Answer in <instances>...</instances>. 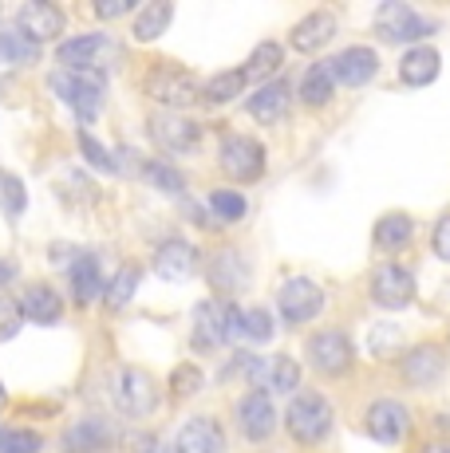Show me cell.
<instances>
[{"label": "cell", "instance_id": "obj_48", "mask_svg": "<svg viewBox=\"0 0 450 453\" xmlns=\"http://www.w3.org/2000/svg\"><path fill=\"white\" fill-rule=\"evenodd\" d=\"M8 406V390H4V382H0V411Z\"/></svg>", "mask_w": 450, "mask_h": 453}, {"label": "cell", "instance_id": "obj_18", "mask_svg": "<svg viewBox=\"0 0 450 453\" xmlns=\"http://www.w3.org/2000/svg\"><path fill=\"white\" fill-rule=\"evenodd\" d=\"M178 453H225V434L213 418H190L178 430Z\"/></svg>", "mask_w": 450, "mask_h": 453}, {"label": "cell", "instance_id": "obj_40", "mask_svg": "<svg viewBox=\"0 0 450 453\" xmlns=\"http://www.w3.org/2000/svg\"><path fill=\"white\" fill-rule=\"evenodd\" d=\"M24 324V311H20V300H12L8 292H0V339H12Z\"/></svg>", "mask_w": 450, "mask_h": 453}, {"label": "cell", "instance_id": "obj_46", "mask_svg": "<svg viewBox=\"0 0 450 453\" xmlns=\"http://www.w3.org/2000/svg\"><path fill=\"white\" fill-rule=\"evenodd\" d=\"M16 280V265L12 260H0V288H4V284H12Z\"/></svg>", "mask_w": 450, "mask_h": 453}, {"label": "cell", "instance_id": "obj_17", "mask_svg": "<svg viewBox=\"0 0 450 453\" xmlns=\"http://www.w3.org/2000/svg\"><path fill=\"white\" fill-rule=\"evenodd\" d=\"M376 72H379V56L371 48H363V43H356V48H348V51H340V56L332 59V75L340 83H348V87L371 83V80H376Z\"/></svg>", "mask_w": 450, "mask_h": 453}, {"label": "cell", "instance_id": "obj_20", "mask_svg": "<svg viewBox=\"0 0 450 453\" xmlns=\"http://www.w3.org/2000/svg\"><path fill=\"white\" fill-rule=\"evenodd\" d=\"M210 284L218 292L237 296L241 288H249V260L241 257L237 249H221L218 257L210 260Z\"/></svg>", "mask_w": 450, "mask_h": 453}, {"label": "cell", "instance_id": "obj_22", "mask_svg": "<svg viewBox=\"0 0 450 453\" xmlns=\"http://www.w3.org/2000/svg\"><path fill=\"white\" fill-rule=\"evenodd\" d=\"M111 438L115 434H111V426L103 418H83L64 434V453H99L111 446Z\"/></svg>", "mask_w": 450, "mask_h": 453}, {"label": "cell", "instance_id": "obj_27", "mask_svg": "<svg viewBox=\"0 0 450 453\" xmlns=\"http://www.w3.org/2000/svg\"><path fill=\"white\" fill-rule=\"evenodd\" d=\"M103 276H99V260L95 257H75L72 265V296L75 303H91L95 296H103Z\"/></svg>", "mask_w": 450, "mask_h": 453}, {"label": "cell", "instance_id": "obj_34", "mask_svg": "<svg viewBox=\"0 0 450 453\" xmlns=\"http://www.w3.org/2000/svg\"><path fill=\"white\" fill-rule=\"evenodd\" d=\"M241 87H245V75L241 72H218L213 80L202 83V99L206 103H229L241 95Z\"/></svg>", "mask_w": 450, "mask_h": 453}, {"label": "cell", "instance_id": "obj_41", "mask_svg": "<svg viewBox=\"0 0 450 453\" xmlns=\"http://www.w3.org/2000/svg\"><path fill=\"white\" fill-rule=\"evenodd\" d=\"M400 327L395 324H379L376 331H371V339H368V347H371V355H376V359H387V355H395L400 351Z\"/></svg>", "mask_w": 450, "mask_h": 453}, {"label": "cell", "instance_id": "obj_35", "mask_svg": "<svg viewBox=\"0 0 450 453\" xmlns=\"http://www.w3.org/2000/svg\"><path fill=\"white\" fill-rule=\"evenodd\" d=\"M210 209L218 221H241V217H245V197H241L237 189H213Z\"/></svg>", "mask_w": 450, "mask_h": 453}, {"label": "cell", "instance_id": "obj_42", "mask_svg": "<svg viewBox=\"0 0 450 453\" xmlns=\"http://www.w3.org/2000/svg\"><path fill=\"white\" fill-rule=\"evenodd\" d=\"M80 150H83V158H88V162L95 165V170H103V173H115V170H119V162L111 158V154L103 150L99 142H95L88 130H80Z\"/></svg>", "mask_w": 450, "mask_h": 453}, {"label": "cell", "instance_id": "obj_36", "mask_svg": "<svg viewBox=\"0 0 450 453\" xmlns=\"http://www.w3.org/2000/svg\"><path fill=\"white\" fill-rule=\"evenodd\" d=\"M0 205H4L8 217H20L24 205H28V189L20 186L16 173H0Z\"/></svg>", "mask_w": 450, "mask_h": 453}, {"label": "cell", "instance_id": "obj_16", "mask_svg": "<svg viewBox=\"0 0 450 453\" xmlns=\"http://www.w3.org/2000/svg\"><path fill=\"white\" fill-rule=\"evenodd\" d=\"M154 273L162 276V280H190V276L198 273V249L190 245V241H162L159 252H154Z\"/></svg>", "mask_w": 450, "mask_h": 453}, {"label": "cell", "instance_id": "obj_11", "mask_svg": "<svg viewBox=\"0 0 450 453\" xmlns=\"http://www.w3.org/2000/svg\"><path fill=\"white\" fill-rule=\"evenodd\" d=\"M111 51H115L111 40L99 36V32H91V36H75V40L59 43V64H64V72H95L99 75V67H107Z\"/></svg>", "mask_w": 450, "mask_h": 453}, {"label": "cell", "instance_id": "obj_47", "mask_svg": "<svg viewBox=\"0 0 450 453\" xmlns=\"http://www.w3.org/2000/svg\"><path fill=\"white\" fill-rule=\"evenodd\" d=\"M423 453H450L446 441H431V446H423Z\"/></svg>", "mask_w": 450, "mask_h": 453}, {"label": "cell", "instance_id": "obj_45", "mask_svg": "<svg viewBox=\"0 0 450 453\" xmlns=\"http://www.w3.org/2000/svg\"><path fill=\"white\" fill-rule=\"evenodd\" d=\"M131 0H99V4H95V16H99V20H115V16H127L131 12Z\"/></svg>", "mask_w": 450, "mask_h": 453}, {"label": "cell", "instance_id": "obj_7", "mask_svg": "<svg viewBox=\"0 0 450 453\" xmlns=\"http://www.w3.org/2000/svg\"><path fill=\"white\" fill-rule=\"evenodd\" d=\"M308 359H313V367L320 374L336 379V374H344V371L352 367V359H356V347H352V339L344 335V331L328 327V331H316V335L308 339Z\"/></svg>", "mask_w": 450, "mask_h": 453}, {"label": "cell", "instance_id": "obj_1", "mask_svg": "<svg viewBox=\"0 0 450 453\" xmlns=\"http://www.w3.org/2000/svg\"><path fill=\"white\" fill-rule=\"evenodd\" d=\"M284 426H289V434L300 446H320L332 434V403L324 395H316V390H305V395H297L289 403Z\"/></svg>", "mask_w": 450, "mask_h": 453}, {"label": "cell", "instance_id": "obj_39", "mask_svg": "<svg viewBox=\"0 0 450 453\" xmlns=\"http://www.w3.org/2000/svg\"><path fill=\"white\" fill-rule=\"evenodd\" d=\"M202 390V371L190 367V363H182V367H175V374H170V395L175 398H190Z\"/></svg>", "mask_w": 450, "mask_h": 453}, {"label": "cell", "instance_id": "obj_15", "mask_svg": "<svg viewBox=\"0 0 450 453\" xmlns=\"http://www.w3.org/2000/svg\"><path fill=\"white\" fill-rule=\"evenodd\" d=\"M16 28L32 43L56 40L59 32H64V12H59L56 4H44V0H28V4H20V12H16Z\"/></svg>", "mask_w": 450, "mask_h": 453}, {"label": "cell", "instance_id": "obj_3", "mask_svg": "<svg viewBox=\"0 0 450 453\" xmlns=\"http://www.w3.org/2000/svg\"><path fill=\"white\" fill-rule=\"evenodd\" d=\"M146 95L154 103H162L167 111H186L202 99V83L190 72H182V67H154L146 75Z\"/></svg>", "mask_w": 450, "mask_h": 453}, {"label": "cell", "instance_id": "obj_5", "mask_svg": "<svg viewBox=\"0 0 450 453\" xmlns=\"http://www.w3.org/2000/svg\"><path fill=\"white\" fill-rule=\"evenodd\" d=\"M276 308H281V316L289 324H313L320 308H324V288L316 280H308V276H292L276 292Z\"/></svg>", "mask_w": 450, "mask_h": 453}, {"label": "cell", "instance_id": "obj_30", "mask_svg": "<svg viewBox=\"0 0 450 453\" xmlns=\"http://www.w3.org/2000/svg\"><path fill=\"white\" fill-rule=\"evenodd\" d=\"M138 280H143V273H138L135 265H123L115 273V280L103 288V303H107V311H123L127 303H131V296L138 288Z\"/></svg>", "mask_w": 450, "mask_h": 453}, {"label": "cell", "instance_id": "obj_37", "mask_svg": "<svg viewBox=\"0 0 450 453\" xmlns=\"http://www.w3.org/2000/svg\"><path fill=\"white\" fill-rule=\"evenodd\" d=\"M241 335L253 339V343H269V339H273V316L265 308L241 311Z\"/></svg>", "mask_w": 450, "mask_h": 453}, {"label": "cell", "instance_id": "obj_8", "mask_svg": "<svg viewBox=\"0 0 450 453\" xmlns=\"http://www.w3.org/2000/svg\"><path fill=\"white\" fill-rule=\"evenodd\" d=\"M376 32L384 40L392 43H411V40H423L435 32V24L423 20L419 12H411L407 4H400V0H392V4H379L376 12Z\"/></svg>", "mask_w": 450, "mask_h": 453}, {"label": "cell", "instance_id": "obj_49", "mask_svg": "<svg viewBox=\"0 0 450 453\" xmlns=\"http://www.w3.org/2000/svg\"><path fill=\"white\" fill-rule=\"evenodd\" d=\"M4 434H8V430H0V446H4Z\"/></svg>", "mask_w": 450, "mask_h": 453}, {"label": "cell", "instance_id": "obj_25", "mask_svg": "<svg viewBox=\"0 0 450 453\" xmlns=\"http://www.w3.org/2000/svg\"><path fill=\"white\" fill-rule=\"evenodd\" d=\"M20 311H24V319L48 327V324H59V316H64V300H59V292L48 288V284H32L20 300Z\"/></svg>", "mask_w": 450, "mask_h": 453}, {"label": "cell", "instance_id": "obj_29", "mask_svg": "<svg viewBox=\"0 0 450 453\" xmlns=\"http://www.w3.org/2000/svg\"><path fill=\"white\" fill-rule=\"evenodd\" d=\"M281 64H284V51H281V43H273V40H265L261 48L249 56V64L241 67V75L245 80H257L265 87V80H273L276 72H281Z\"/></svg>", "mask_w": 450, "mask_h": 453}, {"label": "cell", "instance_id": "obj_10", "mask_svg": "<svg viewBox=\"0 0 450 453\" xmlns=\"http://www.w3.org/2000/svg\"><path fill=\"white\" fill-rule=\"evenodd\" d=\"M363 430H368V438L379 441V446H400L407 438V406L395 403V398H376V403L368 406Z\"/></svg>", "mask_w": 450, "mask_h": 453}, {"label": "cell", "instance_id": "obj_44", "mask_svg": "<svg viewBox=\"0 0 450 453\" xmlns=\"http://www.w3.org/2000/svg\"><path fill=\"white\" fill-rule=\"evenodd\" d=\"M431 249H435V257H438V260H446V265H450V213H446V217H438L435 237H431Z\"/></svg>", "mask_w": 450, "mask_h": 453}, {"label": "cell", "instance_id": "obj_32", "mask_svg": "<svg viewBox=\"0 0 450 453\" xmlns=\"http://www.w3.org/2000/svg\"><path fill=\"white\" fill-rule=\"evenodd\" d=\"M36 56L40 48L20 28H0V59H8V64H36Z\"/></svg>", "mask_w": 450, "mask_h": 453}, {"label": "cell", "instance_id": "obj_31", "mask_svg": "<svg viewBox=\"0 0 450 453\" xmlns=\"http://www.w3.org/2000/svg\"><path fill=\"white\" fill-rule=\"evenodd\" d=\"M411 233H415L411 217L407 213H387V217H379L376 221V245L379 249H403L407 241H411Z\"/></svg>", "mask_w": 450, "mask_h": 453}, {"label": "cell", "instance_id": "obj_33", "mask_svg": "<svg viewBox=\"0 0 450 453\" xmlns=\"http://www.w3.org/2000/svg\"><path fill=\"white\" fill-rule=\"evenodd\" d=\"M300 382V367L297 359H289V355H276L273 363H265V387L269 390H281V395H292Z\"/></svg>", "mask_w": 450, "mask_h": 453}, {"label": "cell", "instance_id": "obj_4", "mask_svg": "<svg viewBox=\"0 0 450 453\" xmlns=\"http://www.w3.org/2000/svg\"><path fill=\"white\" fill-rule=\"evenodd\" d=\"M111 395H115V406L127 418H151L154 411H159V387H154L151 374L138 371V367H123V371H119Z\"/></svg>", "mask_w": 450, "mask_h": 453}, {"label": "cell", "instance_id": "obj_38", "mask_svg": "<svg viewBox=\"0 0 450 453\" xmlns=\"http://www.w3.org/2000/svg\"><path fill=\"white\" fill-rule=\"evenodd\" d=\"M143 173H146V181H151L154 189H162V194H182V189H186V181H182V173L175 170V165L151 162Z\"/></svg>", "mask_w": 450, "mask_h": 453}, {"label": "cell", "instance_id": "obj_43", "mask_svg": "<svg viewBox=\"0 0 450 453\" xmlns=\"http://www.w3.org/2000/svg\"><path fill=\"white\" fill-rule=\"evenodd\" d=\"M40 446H44V438H40V434H32V430H8L0 453H40Z\"/></svg>", "mask_w": 450, "mask_h": 453}, {"label": "cell", "instance_id": "obj_26", "mask_svg": "<svg viewBox=\"0 0 450 453\" xmlns=\"http://www.w3.org/2000/svg\"><path fill=\"white\" fill-rule=\"evenodd\" d=\"M170 20H175V4H167V0H154V4L138 8L131 32H135L138 43H151V40H159L162 32L170 28Z\"/></svg>", "mask_w": 450, "mask_h": 453}, {"label": "cell", "instance_id": "obj_6", "mask_svg": "<svg viewBox=\"0 0 450 453\" xmlns=\"http://www.w3.org/2000/svg\"><path fill=\"white\" fill-rule=\"evenodd\" d=\"M225 178L233 181H257L265 173V146L257 138H245V134H229L221 142V154H218Z\"/></svg>", "mask_w": 450, "mask_h": 453}, {"label": "cell", "instance_id": "obj_12", "mask_svg": "<svg viewBox=\"0 0 450 453\" xmlns=\"http://www.w3.org/2000/svg\"><path fill=\"white\" fill-rule=\"evenodd\" d=\"M151 138L170 154H186L202 142V127L190 123L186 115H175V111H159L151 115Z\"/></svg>", "mask_w": 450, "mask_h": 453}, {"label": "cell", "instance_id": "obj_9", "mask_svg": "<svg viewBox=\"0 0 450 453\" xmlns=\"http://www.w3.org/2000/svg\"><path fill=\"white\" fill-rule=\"evenodd\" d=\"M368 292H371V300H376L379 308L400 311V308H407V303L415 300V276L407 273L403 265H379L376 273H371Z\"/></svg>", "mask_w": 450, "mask_h": 453}, {"label": "cell", "instance_id": "obj_23", "mask_svg": "<svg viewBox=\"0 0 450 453\" xmlns=\"http://www.w3.org/2000/svg\"><path fill=\"white\" fill-rule=\"evenodd\" d=\"M438 67H443V59H438L435 48H423V43H415L411 51L400 59V80L407 87H427L438 80Z\"/></svg>", "mask_w": 450, "mask_h": 453}, {"label": "cell", "instance_id": "obj_13", "mask_svg": "<svg viewBox=\"0 0 450 453\" xmlns=\"http://www.w3.org/2000/svg\"><path fill=\"white\" fill-rule=\"evenodd\" d=\"M400 374H403L407 387H435V382L446 374L443 347H435V343L411 347V351L403 355V363H400Z\"/></svg>", "mask_w": 450, "mask_h": 453}, {"label": "cell", "instance_id": "obj_19", "mask_svg": "<svg viewBox=\"0 0 450 453\" xmlns=\"http://www.w3.org/2000/svg\"><path fill=\"white\" fill-rule=\"evenodd\" d=\"M225 339H229V331H225V308L213 300H202L194 308V351H218Z\"/></svg>", "mask_w": 450, "mask_h": 453}, {"label": "cell", "instance_id": "obj_24", "mask_svg": "<svg viewBox=\"0 0 450 453\" xmlns=\"http://www.w3.org/2000/svg\"><path fill=\"white\" fill-rule=\"evenodd\" d=\"M289 103H292L289 83H265L261 91L249 99V115H253L261 127H273V123H281V119L289 115Z\"/></svg>", "mask_w": 450, "mask_h": 453}, {"label": "cell", "instance_id": "obj_14", "mask_svg": "<svg viewBox=\"0 0 450 453\" xmlns=\"http://www.w3.org/2000/svg\"><path fill=\"white\" fill-rule=\"evenodd\" d=\"M237 422H241V434H245L249 441H269V434L276 430L273 398L265 395V390H249V395L237 403Z\"/></svg>", "mask_w": 450, "mask_h": 453}, {"label": "cell", "instance_id": "obj_21", "mask_svg": "<svg viewBox=\"0 0 450 453\" xmlns=\"http://www.w3.org/2000/svg\"><path fill=\"white\" fill-rule=\"evenodd\" d=\"M332 36H336V16L328 12V8H316V12H308L305 20L292 28V48H297L300 56H313V51H320Z\"/></svg>", "mask_w": 450, "mask_h": 453}, {"label": "cell", "instance_id": "obj_2", "mask_svg": "<svg viewBox=\"0 0 450 453\" xmlns=\"http://www.w3.org/2000/svg\"><path fill=\"white\" fill-rule=\"evenodd\" d=\"M51 91L80 115V123H95L103 111V75L95 72H59L51 75Z\"/></svg>", "mask_w": 450, "mask_h": 453}, {"label": "cell", "instance_id": "obj_28", "mask_svg": "<svg viewBox=\"0 0 450 453\" xmlns=\"http://www.w3.org/2000/svg\"><path fill=\"white\" fill-rule=\"evenodd\" d=\"M336 91V75H332V64H316L305 72V80H300V99L308 103V107H324L328 99H332Z\"/></svg>", "mask_w": 450, "mask_h": 453}]
</instances>
